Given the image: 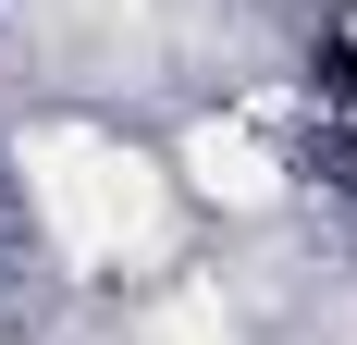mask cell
Returning <instances> with one entry per match:
<instances>
[{"mask_svg": "<svg viewBox=\"0 0 357 345\" xmlns=\"http://www.w3.org/2000/svg\"><path fill=\"white\" fill-rule=\"evenodd\" d=\"M25 198H37V222H50V247H62V259H86V272H111V259H148V247H160V172H148L136 148L86 136V124L25 136Z\"/></svg>", "mask_w": 357, "mask_h": 345, "instance_id": "obj_1", "label": "cell"}, {"mask_svg": "<svg viewBox=\"0 0 357 345\" xmlns=\"http://www.w3.org/2000/svg\"><path fill=\"white\" fill-rule=\"evenodd\" d=\"M148 345H234V321H222V296H197V284H185V296H160V309H148Z\"/></svg>", "mask_w": 357, "mask_h": 345, "instance_id": "obj_3", "label": "cell"}, {"mask_svg": "<svg viewBox=\"0 0 357 345\" xmlns=\"http://www.w3.org/2000/svg\"><path fill=\"white\" fill-rule=\"evenodd\" d=\"M185 172H197L222 210H259V198H271V148H259L247 124H197V136H185Z\"/></svg>", "mask_w": 357, "mask_h": 345, "instance_id": "obj_2", "label": "cell"}]
</instances>
